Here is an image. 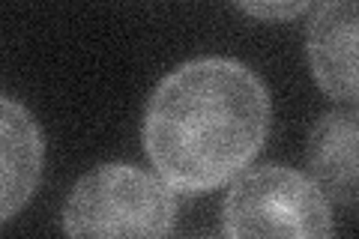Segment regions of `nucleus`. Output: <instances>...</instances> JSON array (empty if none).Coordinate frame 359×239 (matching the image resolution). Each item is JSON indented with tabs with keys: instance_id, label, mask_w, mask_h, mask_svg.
Wrapping results in <instances>:
<instances>
[{
	"instance_id": "f257e3e1",
	"label": "nucleus",
	"mask_w": 359,
	"mask_h": 239,
	"mask_svg": "<svg viewBox=\"0 0 359 239\" xmlns=\"http://www.w3.org/2000/svg\"><path fill=\"white\" fill-rule=\"evenodd\" d=\"M269 135V93L249 66L228 57L183 63L153 90L144 146L159 177L186 195L228 183Z\"/></svg>"
},
{
	"instance_id": "f03ea898",
	"label": "nucleus",
	"mask_w": 359,
	"mask_h": 239,
	"mask_svg": "<svg viewBox=\"0 0 359 239\" xmlns=\"http://www.w3.org/2000/svg\"><path fill=\"white\" fill-rule=\"evenodd\" d=\"M174 221L171 186L135 165L93 168L63 210V231L72 236H168Z\"/></svg>"
},
{
	"instance_id": "7ed1b4c3",
	"label": "nucleus",
	"mask_w": 359,
	"mask_h": 239,
	"mask_svg": "<svg viewBox=\"0 0 359 239\" xmlns=\"http://www.w3.org/2000/svg\"><path fill=\"white\" fill-rule=\"evenodd\" d=\"M228 236H330L332 212L318 183L285 165L243 174L224 200Z\"/></svg>"
},
{
	"instance_id": "20e7f679",
	"label": "nucleus",
	"mask_w": 359,
	"mask_h": 239,
	"mask_svg": "<svg viewBox=\"0 0 359 239\" xmlns=\"http://www.w3.org/2000/svg\"><path fill=\"white\" fill-rule=\"evenodd\" d=\"M309 60L320 90L356 102V0H323L309 30Z\"/></svg>"
},
{
	"instance_id": "39448f33",
	"label": "nucleus",
	"mask_w": 359,
	"mask_h": 239,
	"mask_svg": "<svg viewBox=\"0 0 359 239\" xmlns=\"http://www.w3.org/2000/svg\"><path fill=\"white\" fill-rule=\"evenodd\" d=\"M42 132L33 114L15 99L0 96V221L33 198L42 177Z\"/></svg>"
},
{
	"instance_id": "423d86ee",
	"label": "nucleus",
	"mask_w": 359,
	"mask_h": 239,
	"mask_svg": "<svg viewBox=\"0 0 359 239\" xmlns=\"http://www.w3.org/2000/svg\"><path fill=\"white\" fill-rule=\"evenodd\" d=\"M309 168L318 189L339 203L356 200V114L330 111L309 138Z\"/></svg>"
},
{
	"instance_id": "0eeeda50",
	"label": "nucleus",
	"mask_w": 359,
	"mask_h": 239,
	"mask_svg": "<svg viewBox=\"0 0 359 239\" xmlns=\"http://www.w3.org/2000/svg\"><path fill=\"white\" fill-rule=\"evenodd\" d=\"M243 13H249L255 18H264V21H287V18H297L302 15L311 4L318 0H233Z\"/></svg>"
}]
</instances>
